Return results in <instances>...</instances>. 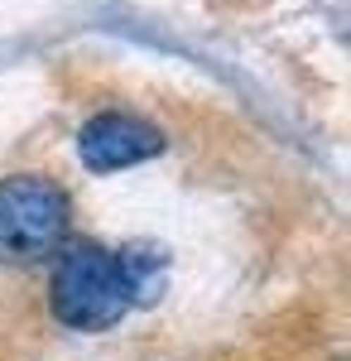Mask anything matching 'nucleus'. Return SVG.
I'll list each match as a JSON object with an SVG mask.
<instances>
[{"mask_svg": "<svg viewBox=\"0 0 351 361\" xmlns=\"http://www.w3.org/2000/svg\"><path fill=\"white\" fill-rule=\"evenodd\" d=\"M49 304L54 318L63 328H78V333H101L116 328L130 304H135V279L125 270V260L106 246H78L58 250L54 279H49Z\"/></svg>", "mask_w": 351, "mask_h": 361, "instance_id": "nucleus-1", "label": "nucleus"}, {"mask_svg": "<svg viewBox=\"0 0 351 361\" xmlns=\"http://www.w3.org/2000/svg\"><path fill=\"white\" fill-rule=\"evenodd\" d=\"M68 197L44 173L0 178V265H39L63 250Z\"/></svg>", "mask_w": 351, "mask_h": 361, "instance_id": "nucleus-2", "label": "nucleus"}, {"mask_svg": "<svg viewBox=\"0 0 351 361\" xmlns=\"http://www.w3.org/2000/svg\"><path fill=\"white\" fill-rule=\"evenodd\" d=\"M164 149V135L140 121V116H125V111H106V116H92L78 135V154L87 169L97 173H111V169H130V164H144Z\"/></svg>", "mask_w": 351, "mask_h": 361, "instance_id": "nucleus-3", "label": "nucleus"}]
</instances>
